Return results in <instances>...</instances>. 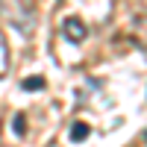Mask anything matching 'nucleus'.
Returning a JSON list of instances; mask_svg holds the SVG:
<instances>
[{
    "instance_id": "f257e3e1",
    "label": "nucleus",
    "mask_w": 147,
    "mask_h": 147,
    "mask_svg": "<svg viewBox=\"0 0 147 147\" xmlns=\"http://www.w3.org/2000/svg\"><path fill=\"white\" fill-rule=\"evenodd\" d=\"M62 32H65V38L74 41V44L85 41V35H88V30H85V24H82L80 18H65V21H62Z\"/></svg>"
},
{
    "instance_id": "7ed1b4c3",
    "label": "nucleus",
    "mask_w": 147,
    "mask_h": 147,
    "mask_svg": "<svg viewBox=\"0 0 147 147\" xmlns=\"http://www.w3.org/2000/svg\"><path fill=\"white\" fill-rule=\"evenodd\" d=\"M12 132H15L18 138L27 136V115H24V112H18L15 118H12Z\"/></svg>"
},
{
    "instance_id": "39448f33",
    "label": "nucleus",
    "mask_w": 147,
    "mask_h": 147,
    "mask_svg": "<svg viewBox=\"0 0 147 147\" xmlns=\"http://www.w3.org/2000/svg\"><path fill=\"white\" fill-rule=\"evenodd\" d=\"M21 85H24L27 91H38V88H44V77H27Z\"/></svg>"
},
{
    "instance_id": "f03ea898",
    "label": "nucleus",
    "mask_w": 147,
    "mask_h": 147,
    "mask_svg": "<svg viewBox=\"0 0 147 147\" xmlns=\"http://www.w3.org/2000/svg\"><path fill=\"white\" fill-rule=\"evenodd\" d=\"M88 124H82V121H77V124H71V141H85L88 138Z\"/></svg>"
},
{
    "instance_id": "423d86ee",
    "label": "nucleus",
    "mask_w": 147,
    "mask_h": 147,
    "mask_svg": "<svg viewBox=\"0 0 147 147\" xmlns=\"http://www.w3.org/2000/svg\"><path fill=\"white\" fill-rule=\"evenodd\" d=\"M144 141H147V129H144Z\"/></svg>"
},
{
    "instance_id": "20e7f679",
    "label": "nucleus",
    "mask_w": 147,
    "mask_h": 147,
    "mask_svg": "<svg viewBox=\"0 0 147 147\" xmlns=\"http://www.w3.org/2000/svg\"><path fill=\"white\" fill-rule=\"evenodd\" d=\"M6 68H9V53H6V38L0 32V77L6 74Z\"/></svg>"
}]
</instances>
